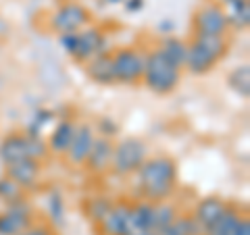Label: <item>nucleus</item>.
Returning a JSON list of instances; mask_svg holds the SVG:
<instances>
[{"label": "nucleus", "mask_w": 250, "mask_h": 235, "mask_svg": "<svg viewBox=\"0 0 250 235\" xmlns=\"http://www.w3.org/2000/svg\"><path fill=\"white\" fill-rule=\"evenodd\" d=\"M138 190L146 202H165L175 192L177 164L169 156H152L136 171Z\"/></svg>", "instance_id": "1"}, {"label": "nucleus", "mask_w": 250, "mask_h": 235, "mask_svg": "<svg viewBox=\"0 0 250 235\" xmlns=\"http://www.w3.org/2000/svg\"><path fill=\"white\" fill-rule=\"evenodd\" d=\"M225 52H228L225 36L194 34L192 44H188V57L184 69H188L194 75H205L213 71V67L225 57Z\"/></svg>", "instance_id": "2"}, {"label": "nucleus", "mask_w": 250, "mask_h": 235, "mask_svg": "<svg viewBox=\"0 0 250 235\" xmlns=\"http://www.w3.org/2000/svg\"><path fill=\"white\" fill-rule=\"evenodd\" d=\"M142 79L146 83L148 90H152L154 94H171L182 79V69L175 62H171L165 54L159 48L146 54V65H144V75Z\"/></svg>", "instance_id": "3"}, {"label": "nucleus", "mask_w": 250, "mask_h": 235, "mask_svg": "<svg viewBox=\"0 0 250 235\" xmlns=\"http://www.w3.org/2000/svg\"><path fill=\"white\" fill-rule=\"evenodd\" d=\"M59 44L77 62H88L98 54L106 52V38L98 27H83L82 31L62 34L59 36Z\"/></svg>", "instance_id": "4"}, {"label": "nucleus", "mask_w": 250, "mask_h": 235, "mask_svg": "<svg viewBox=\"0 0 250 235\" xmlns=\"http://www.w3.org/2000/svg\"><path fill=\"white\" fill-rule=\"evenodd\" d=\"M148 158V146L138 137H125L119 144H115L113 152V164L111 169L117 175L127 177L134 175Z\"/></svg>", "instance_id": "5"}, {"label": "nucleus", "mask_w": 250, "mask_h": 235, "mask_svg": "<svg viewBox=\"0 0 250 235\" xmlns=\"http://www.w3.org/2000/svg\"><path fill=\"white\" fill-rule=\"evenodd\" d=\"M146 54L138 48H121L113 52L115 83H138L144 75Z\"/></svg>", "instance_id": "6"}, {"label": "nucleus", "mask_w": 250, "mask_h": 235, "mask_svg": "<svg viewBox=\"0 0 250 235\" xmlns=\"http://www.w3.org/2000/svg\"><path fill=\"white\" fill-rule=\"evenodd\" d=\"M88 23L90 11L80 2H67L50 15V29L59 36L82 31L83 27H88Z\"/></svg>", "instance_id": "7"}, {"label": "nucleus", "mask_w": 250, "mask_h": 235, "mask_svg": "<svg viewBox=\"0 0 250 235\" xmlns=\"http://www.w3.org/2000/svg\"><path fill=\"white\" fill-rule=\"evenodd\" d=\"M228 15L217 2H207L194 13V31L207 36H225L228 34Z\"/></svg>", "instance_id": "8"}, {"label": "nucleus", "mask_w": 250, "mask_h": 235, "mask_svg": "<svg viewBox=\"0 0 250 235\" xmlns=\"http://www.w3.org/2000/svg\"><path fill=\"white\" fill-rule=\"evenodd\" d=\"M29 225L31 206L25 198L6 204V208L0 213V235H19L21 231L29 229Z\"/></svg>", "instance_id": "9"}, {"label": "nucleus", "mask_w": 250, "mask_h": 235, "mask_svg": "<svg viewBox=\"0 0 250 235\" xmlns=\"http://www.w3.org/2000/svg\"><path fill=\"white\" fill-rule=\"evenodd\" d=\"M131 204L127 202H115L113 208L103 216L96 225L100 235H131Z\"/></svg>", "instance_id": "10"}, {"label": "nucleus", "mask_w": 250, "mask_h": 235, "mask_svg": "<svg viewBox=\"0 0 250 235\" xmlns=\"http://www.w3.org/2000/svg\"><path fill=\"white\" fill-rule=\"evenodd\" d=\"M113 152H115V144L111 142V137H96L83 167L94 175L106 173L113 164Z\"/></svg>", "instance_id": "11"}, {"label": "nucleus", "mask_w": 250, "mask_h": 235, "mask_svg": "<svg viewBox=\"0 0 250 235\" xmlns=\"http://www.w3.org/2000/svg\"><path fill=\"white\" fill-rule=\"evenodd\" d=\"M94 139H96V133H94L92 125L83 123V125H77L75 129V136L71 139V146H69L67 150V160L73 164H77V167H82V164L85 162V158H88V154L92 150V144Z\"/></svg>", "instance_id": "12"}, {"label": "nucleus", "mask_w": 250, "mask_h": 235, "mask_svg": "<svg viewBox=\"0 0 250 235\" xmlns=\"http://www.w3.org/2000/svg\"><path fill=\"white\" fill-rule=\"evenodd\" d=\"M29 158V136L27 133H13L0 142V160L4 167L15 164L19 160Z\"/></svg>", "instance_id": "13"}, {"label": "nucleus", "mask_w": 250, "mask_h": 235, "mask_svg": "<svg viewBox=\"0 0 250 235\" xmlns=\"http://www.w3.org/2000/svg\"><path fill=\"white\" fill-rule=\"evenodd\" d=\"M40 173H42V167H40V162L34 160V158H25V160H19V162L6 167V177L13 179V181L19 187H23V190L36 185Z\"/></svg>", "instance_id": "14"}, {"label": "nucleus", "mask_w": 250, "mask_h": 235, "mask_svg": "<svg viewBox=\"0 0 250 235\" xmlns=\"http://www.w3.org/2000/svg\"><path fill=\"white\" fill-rule=\"evenodd\" d=\"M85 73L92 81H96L100 85H111L115 83V71H113V54L103 52L98 57H94L92 60L85 62Z\"/></svg>", "instance_id": "15"}, {"label": "nucleus", "mask_w": 250, "mask_h": 235, "mask_svg": "<svg viewBox=\"0 0 250 235\" xmlns=\"http://www.w3.org/2000/svg\"><path fill=\"white\" fill-rule=\"evenodd\" d=\"M228 208V202L217 198V196H207V198H202L198 204H196V210H194V218H196V223L202 227V229H207L210 223H215L221 213Z\"/></svg>", "instance_id": "16"}, {"label": "nucleus", "mask_w": 250, "mask_h": 235, "mask_svg": "<svg viewBox=\"0 0 250 235\" xmlns=\"http://www.w3.org/2000/svg\"><path fill=\"white\" fill-rule=\"evenodd\" d=\"M75 129H77V125L73 121H69V119H62L59 121L57 125H54V129L50 133V137H48V152L52 154H67L69 150V146H71V139L75 136Z\"/></svg>", "instance_id": "17"}, {"label": "nucleus", "mask_w": 250, "mask_h": 235, "mask_svg": "<svg viewBox=\"0 0 250 235\" xmlns=\"http://www.w3.org/2000/svg\"><path fill=\"white\" fill-rule=\"evenodd\" d=\"M242 216L244 215H242L238 208H233V206L228 204V208L221 213V216L205 229V235H236Z\"/></svg>", "instance_id": "18"}, {"label": "nucleus", "mask_w": 250, "mask_h": 235, "mask_svg": "<svg viewBox=\"0 0 250 235\" xmlns=\"http://www.w3.org/2000/svg\"><path fill=\"white\" fill-rule=\"evenodd\" d=\"M221 9L228 15V25L233 29H246L250 25V4L248 0H221Z\"/></svg>", "instance_id": "19"}, {"label": "nucleus", "mask_w": 250, "mask_h": 235, "mask_svg": "<svg viewBox=\"0 0 250 235\" xmlns=\"http://www.w3.org/2000/svg\"><path fill=\"white\" fill-rule=\"evenodd\" d=\"M115 202L108 198V196H92V198L83 200V215L88 221H92L94 225H98L103 221V216L113 208Z\"/></svg>", "instance_id": "20"}, {"label": "nucleus", "mask_w": 250, "mask_h": 235, "mask_svg": "<svg viewBox=\"0 0 250 235\" xmlns=\"http://www.w3.org/2000/svg\"><path fill=\"white\" fill-rule=\"evenodd\" d=\"M177 206L171 202H152V231L161 233L177 218Z\"/></svg>", "instance_id": "21"}, {"label": "nucleus", "mask_w": 250, "mask_h": 235, "mask_svg": "<svg viewBox=\"0 0 250 235\" xmlns=\"http://www.w3.org/2000/svg\"><path fill=\"white\" fill-rule=\"evenodd\" d=\"M131 231H152V202H136L131 204Z\"/></svg>", "instance_id": "22"}, {"label": "nucleus", "mask_w": 250, "mask_h": 235, "mask_svg": "<svg viewBox=\"0 0 250 235\" xmlns=\"http://www.w3.org/2000/svg\"><path fill=\"white\" fill-rule=\"evenodd\" d=\"M159 235H205V229L196 223L192 215H177L175 221L165 227Z\"/></svg>", "instance_id": "23"}, {"label": "nucleus", "mask_w": 250, "mask_h": 235, "mask_svg": "<svg viewBox=\"0 0 250 235\" xmlns=\"http://www.w3.org/2000/svg\"><path fill=\"white\" fill-rule=\"evenodd\" d=\"M159 50L165 54V57H167L171 62H175L179 69H184L186 57H188V44H186V42H182V40H179V38H175V36H169V38H165V40H163V44H161Z\"/></svg>", "instance_id": "24"}, {"label": "nucleus", "mask_w": 250, "mask_h": 235, "mask_svg": "<svg viewBox=\"0 0 250 235\" xmlns=\"http://www.w3.org/2000/svg\"><path fill=\"white\" fill-rule=\"evenodd\" d=\"M228 83L229 88L238 94L242 98H248L250 96V67L248 65H240L236 67L228 77Z\"/></svg>", "instance_id": "25"}, {"label": "nucleus", "mask_w": 250, "mask_h": 235, "mask_svg": "<svg viewBox=\"0 0 250 235\" xmlns=\"http://www.w3.org/2000/svg\"><path fill=\"white\" fill-rule=\"evenodd\" d=\"M23 187H19L17 183L13 181L9 177H0V200L4 202V204H13V202L17 200H23Z\"/></svg>", "instance_id": "26"}, {"label": "nucleus", "mask_w": 250, "mask_h": 235, "mask_svg": "<svg viewBox=\"0 0 250 235\" xmlns=\"http://www.w3.org/2000/svg\"><path fill=\"white\" fill-rule=\"evenodd\" d=\"M48 210H50V218L57 225H62L65 221V204H62V196L59 192H52L48 198Z\"/></svg>", "instance_id": "27"}, {"label": "nucleus", "mask_w": 250, "mask_h": 235, "mask_svg": "<svg viewBox=\"0 0 250 235\" xmlns=\"http://www.w3.org/2000/svg\"><path fill=\"white\" fill-rule=\"evenodd\" d=\"M100 131H103V137H111L119 131V127L113 119H100Z\"/></svg>", "instance_id": "28"}, {"label": "nucleus", "mask_w": 250, "mask_h": 235, "mask_svg": "<svg viewBox=\"0 0 250 235\" xmlns=\"http://www.w3.org/2000/svg\"><path fill=\"white\" fill-rule=\"evenodd\" d=\"M19 235H54V231L48 229V227H29V229L21 231Z\"/></svg>", "instance_id": "29"}, {"label": "nucleus", "mask_w": 250, "mask_h": 235, "mask_svg": "<svg viewBox=\"0 0 250 235\" xmlns=\"http://www.w3.org/2000/svg\"><path fill=\"white\" fill-rule=\"evenodd\" d=\"M123 4H125V11L129 13H138L144 9V0H125Z\"/></svg>", "instance_id": "30"}, {"label": "nucleus", "mask_w": 250, "mask_h": 235, "mask_svg": "<svg viewBox=\"0 0 250 235\" xmlns=\"http://www.w3.org/2000/svg\"><path fill=\"white\" fill-rule=\"evenodd\" d=\"M236 235H250V221H248V216H242Z\"/></svg>", "instance_id": "31"}, {"label": "nucleus", "mask_w": 250, "mask_h": 235, "mask_svg": "<svg viewBox=\"0 0 250 235\" xmlns=\"http://www.w3.org/2000/svg\"><path fill=\"white\" fill-rule=\"evenodd\" d=\"M103 4H121V2H125V0H100Z\"/></svg>", "instance_id": "32"}, {"label": "nucleus", "mask_w": 250, "mask_h": 235, "mask_svg": "<svg viewBox=\"0 0 250 235\" xmlns=\"http://www.w3.org/2000/svg\"><path fill=\"white\" fill-rule=\"evenodd\" d=\"M131 235H159V233H154V231H138V233H131Z\"/></svg>", "instance_id": "33"}, {"label": "nucleus", "mask_w": 250, "mask_h": 235, "mask_svg": "<svg viewBox=\"0 0 250 235\" xmlns=\"http://www.w3.org/2000/svg\"><path fill=\"white\" fill-rule=\"evenodd\" d=\"M169 27H171V21H165V23L161 25V29H169Z\"/></svg>", "instance_id": "34"}]
</instances>
